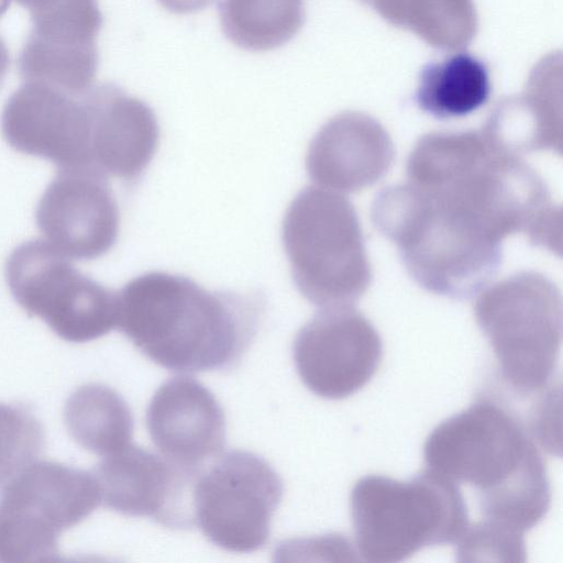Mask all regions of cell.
<instances>
[{
  "instance_id": "cell-1",
  "label": "cell",
  "mask_w": 563,
  "mask_h": 563,
  "mask_svg": "<svg viewBox=\"0 0 563 563\" xmlns=\"http://www.w3.org/2000/svg\"><path fill=\"white\" fill-rule=\"evenodd\" d=\"M117 294V328L154 363L180 373L233 365L263 313L256 295L210 291L161 271L134 277Z\"/></svg>"
},
{
  "instance_id": "cell-2",
  "label": "cell",
  "mask_w": 563,
  "mask_h": 563,
  "mask_svg": "<svg viewBox=\"0 0 563 563\" xmlns=\"http://www.w3.org/2000/svg\"><path fill=\"white\" fill-rule=\"evenodd\" d=\"M423 449L428 470L475 487L483 520L523 534L547 515L551 490L543 457L504 406L477 400L439 423Z\"/></svg>"
},
{
  "instance_id": "cell-3",
  "label": "cell",
  "mask_w": 563,
  "mask_h": 563,
  "mask_svg": "<svg viewBox=\"0 0 563 563\" xmlns=\"http://www.w3.org/2000/svg\"><path fill=\"white\" fill-rule=\"evenodd\" d=\"M412 185L444 191L500 239L522 233L529 243L561 253V208L541 176L520 156L495 147L482 132H431L407 162Z\"/></svg>"
},
{
  "instance_id": "cell-4",
  "label": "cell",
  "mask_w": 563,
  "mask_h": 563,
  "mask_svg": "<svg viewBox=\"0 0 563 563\" xmlns=\"http://www.w3.org/2000/svg\"><path fill=\"white\" fill-rule=\"evenodd\" d=\"M371 213L376 229L398 247L409 275L437 295L470 298L503 263L501 243L409 183L384 188Z\"/></svg>"
},
{
  "instance_id": "cell-5",
  "label": "cell",
  "mask_w": 563,
  "mask_h": 563,
  "mask_svg": "<svg viewBox=\"0 0 563 563\" xmlns=\"http://www.w3.org/2000/svg\"><path fill=\"white\" fill-rule=\"evenodd\" d=\"M350 511L360 559L374 563L400 562L427 547L456 542L468 526L457 484L428 468L406 482L360 478Z\"/></svg>"
},
{
  "instance_id": "cell-6",
  "label": "cell",
  "mask_w": 563,
  "mask_h": 563,
  "mask_svg": "<svg viewBox=\"0 0 563 563\" xmlns=\"http://www.w3.org/2000/svg\"><path fill=\"white\" fill-rule=\"evenodd\" d=\"M282 241L299 292L320 308L352 306L372 283V266L353 205L306 187L289 203Z\"/></svg>"
},
{
  "instance_id": "cell-7",
  "label": "cell",
  "mask_w": 563,
  "mask_h": 563,
  "mask_svg": "<svg viewBox=\"0 0 563 563\" xmlns=\"http://www.w3.org/2000/svg\"><path fill=\"white\" fill-rule=\"evenodd\" d=\"M474 317L514 390L528 395L549 384L562 340V297L551 279L525 271L495 283L477 297Z\"/></svg>"
},
{
  "instance_id": "cell-8",
  "label": "cell",
  "mask_w": 563,
  "mask_h": 563,
  "mask_svg": "<svg viewBox=\"0 0 563 563\" xmlns=\"http://www.w3.org/2000/svg\"><path fill=\"white\" fill-rule=\"evenodd\" d=\"M0 496V562L60 559V534L100 504L93 474L55 461L33 462Z\"/></svg>"
},
{
  "instance_id": "cell-9",
  "label": "cell",
  "mask_w": 563,
  "mask_h": 563,
  "mask_svg": "<svg viewBox=\"0 0 563 563\" xmlns=\"http://www.w3.org/2000/svg\"><path fill=\"white\" fill-rule=\"evenodd\" d=\"M4 275L16 303L65 341H92L117 327L118 294L81 273L44 240L16 246Z\"/></svg>"
},
{
  "instance_id": "cell-10",
  "label": "cell",
  "mask_w": 563,
  "mask_h": 563,
  "mask_svg": "<svg viewBox=\"0 0 563 563\" xmlns=\"http://www.w3.org/2000/svg\"><path fill=\"white\" fill-rule=\"evenodd\" d=\"M282 496L283 482L264 459L240 450L221 453L195 479L194 519L213 544L253 552L267 542Z\"/></svg>"
},
{
  "instance_id": "cell-11",
  "label": "cell",
  "mask_w": 563,
  "mask_h": 563,
  "mask_svg": "<svg viewBox=\"0 0 563 563\" xmlns=\"http://www.w3.org/2000/svg\"><path fill=\"white\" fill-rule=\"evenodd\" d=\"M292 355L308 389L322 398L342 399L372 379L383 343L373 324L352 306L330 307L298 331Z\"/></svg>"
},
{
  "instance_id": "cell-12",
  "label": "cell",
  "mask_w": 563,
  "mask_h": 563,
  "mask_svg": "<svg viewBox=\"0 0 563 563\" xmlns=\"http://www.w3.org/2000/svg\"><path fill=\"white\" fill-rule=\"evenodd\" d=\"M108 179L90 168H58L41 196L37 228L67 257L91 261L115 244L120 212Z\"/></svg>"
},
{
  "instance_id": "cell-13",
  "label": "cell",
  "mask_w": 563,
  "mask_h": 563,
  "mask_svg": "<svg viewBox=\"0 0 563 563\" xmlns=\"http://www.w3.org/2000/svg\"><path fill=\"white\" fill-rule=\"evenodd\" d=\"M85 93L74 96L24 81L2 108L3 139L13 150L47 159L58 168H90V115Z\"/></svg>"
},
{
  "instance_id": "cell-14",
  "label": "cell",
  "mask_w": 563,
  "mask_h": 563,
  "mask_svg": "<svg viewBox=\"0 0 563 563\" xmlns=\"http://www.w3.org/2000/svg\"><path fill=\"white\" fill-rule=\"evenodd\" d=\"M100 503L134 517H150L168 528L194 525L192 487L198 474L164 456L130 444L104 456L95 470Z\"/></svg>"
},
{
  "instance_id": "cell-15",
  "label": "cell",
  "mask_w": 563,
  "mask_h": 563,
  "mask_svg": "<svg viewBox=\"0 0 563 563\" xmlns=\"http://www.w3.org/2000/svg\"><path fill=\"white\" fill-rule=\"evenodd\" d=\"M146 428L162 456L196 474L224 446L225 418L220 404L188 376H175L157 388L147 407Z\"/></svg>"
},
{
  "instance_id": "cell-16",
  "label": "cell",
  "mask_w": 563,
  "mask_h": 563,
  "mask_svg": "<svg viewBox=\"0 0 563 563\" xmlns=\"http://www.w3.org/2000/svg\"><path fill=\"white\" fill-rule=\"evenodd\" d=\"M89 166L107 178L134 181L153 159L159 126L153 110L113 84L91 87Z\"/></svg>"
},
{
  "instance_id": "cell-17",
  "label": "cell",
  "mask_w": 563,
  "mask_h": 563,
  "mask_svg": "<svg viewBox=\"0 0 563 563\" xmlns=\"http://www.w3.org/2000/svg\"><path fill=\"white\" fill-rule=\"evenodd\" d=\"M394 156V143L377 120L345 111L314 134L307 151L306 169L319 187L351 194L383 178Z\"/></svg>"
},
{
  "instance_id": "cell-18",
  "label": "cell",
  "mask_w": 563,
  "mask_h": 563,
  "mask_svg": "<svg viewBox=\"0 0 563 563\" xmlns=\"http://www.w3.org/2000/svg\"><path fill=\"white\" fill-rule=\"evenodd\" d=\"M561 54L533 68L521 95L500 100L482 130L497 148L520 156L538 151L562 153Z\"/></svg>"
},
{
  "instance_id": "cell-19",
  "label": "cell",
  "mask_w": 563,
  "mask_h": 563,
  "mask_svg": "<svg viewBox=\"0 0 563 563\" xmlns=\"http://www.w3.org/2000/svg\"><path fill=\"white\" fill-rule=\"evenodd\" d=\"M490 90L487 66L472 54L461 52L421 70L416 100L424 112L438 119H453L483 107Z\"/></svg>"
},
{
  "instance_id": "cell-20",
  "label": "cell",
  "mask_w": 563,
  "mask_h": 563,
  "mask_svg": "<svg viewBox=\"0 0 563 563\" xmlns=\"http://www.w3.org/2000/svg\"><path fill=\"white\" fill-rule=\"evenodd\" d=\"M64 420L74 441L99 456L132 444L131 410L108 386L93 383L77 388L65 404Z\"/></svg>"
},
{
  "instance_id": "cell-21",
  "label": "cell",
  "mask_w": 563,
  "mask_h": 563,
  "mask_svg": "<svg viewBox=\"0 0 563 563\" xmlns=\"http://www.w3.org/2000/svg\"><path fill=\"white\" fill-rule=\"evenodd\" d=\"M394 26L438 49H460L477 33L473 0H361Z\"/></svg>"
},
{
  "instance_id": "cell-22",
  "label": "cell",
  "mask_w": 563,
  "mask_h": 563,
  "mask_svg": "<svg viewBox=\"0 0 563 563\" xmlns=\"http://www.w3.org/2000/svg\"><path fill=\"white\" fill-rule=\"evenodd\" d=\"M219 14L225 36L253 52L286 44L305 22L301 0H221Z\"/></svg>"
},
{
  "instance_id": "cell-23",
  "label": "cell",
  "mask_w": 563,
  "mask_h": 563,
  "mask_svg": "<svg viewBox=\"0 0 563 563\" xmlns=\"http://www.w3.org/2000/svg\"><path fill=\"white\" fill-rule=\"evenodd\" d=\"M44 441L43 427L32 412L0 402V486L36 460Z\"/></svg>"
},
{
  "instance_id": "cell-24",
  "label": "cell",
  "mask_w": 563,
  "mask_h": 563,
  "mask_svg": "<svg viewBox=\"0 0 563 563\" xmlns=\"http://www.w3.org/2000/svg\"><path fill=\"white\" fill-rule=\"evenodd\" d=\"M456 543L460 562H525L523 534L481 519L466 527Z\"/></svg>"
},
{
  "instance_id": "cell-25",
  "label": "cell",
  "mask_w": 563,
  "mask_h": 563,
  "mask_svg": "<svg viewBox=\"0 0 563 563\" xmlns=\"http://www.w3.org/2000/svg\"><path fill=\"white\" fill-rule=\"evenodd\" d=\"M85 1L88 0H16L19 4L29 10L31 19L62 12Z\"/></svg>"
},
{
  "instance_id": "cell-26",
  "label": "cell",
  "mask_w": 563,
  "mask_h": 563,
  "mask_svg": "<svg viewBox=\"0 0 563 563\" xmlns=\"http://www.w3.org/2000/svg\"><path fill=\"white\" fill-rule=\"evenodd\" d=\"M167 11L176 14H188L209 7L214 0H157Z\"/></svg>"
},
{
  "instance_id": "cell-27",
  "label": "cell",
  "mask_w": 563,
  "mask_h": 563,
  "mask_svg": "<svg viewBox=\"0 0 563 563\" xmlns=\"http://www.w3.org/2000/svg\"><path fill=\"white\" fill-rule=\"evenodd\" d=\"M9 67H10L9 51H8V47L4 43V41L0 36V89L4 82Z\"/></svg>"
},
{
  "instance_id": "cell-28",
  "label": "cell",
  "mask_w": 563,
  "mask_h": 563,
  "mask_svg": "<svg viewBox=\"0 0 563 563\" xmlns=\"http://www.w3.org/2000/svg\"><path fill=\"white\" fill-rule=\"evenodd\" d=\"M10 5V0H0V16L3 15Z\"/></svg>"
}]
</instances>
